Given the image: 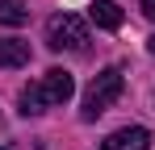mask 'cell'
<instances>
[{"label":"cell","mask_w":155,"mask_h":150,"mask_svg":"<svg viewBox=\"0 0 155 150\" xmlns=\"http://www.w3.org/2000/svg\"><path fill=\"white\" fill-rule=\"evenodd\" d=\"M71 92H76L71 71L54 67V71H46L38 83L21 88V113H42L46 104H67V100H71Z\"/></svg>","instance_id":"cell-1"},{"label":"cell","mask_w":155,"mask_h":150,"mask_svg":"<svg viewBox=\"0 0 155 150\" xmlns=\"http://www.w3.org/2000/svg\"><path fill=\"white\" fill-rule=\"evenodd\" d=\"M122 88H126L122 71H117V67H105V71L88 83V92H84V121H97L105 108L122 96Z\"/></svg>","instance_id":"cell-2"},{"label":"cell","mask_w":155,"mask_h":150,"mask_svg":"<svg viewBox=\"0 0 155 150\" xmlns=\"http://www.w3.org/2000/svg\"><path fill=\"white\" fill-rule=\"evenodd\" d=\"M46 42L54 50H84L88 46V25L76 13H54L51 25H46Z\"/></svg>","instance_id":"cell-3"},{"label":"cell","mask_w":155,"mask_h":150,"mask_svg":"<svg viewBox=\"0 0 155 150\" xmlns=\"http://www.w3.org/2000/svg\"><path fill=\"white\" fill-rule=\"evenodd\" d=\"M151 146V133L143 125H126V129H113L101 142V150H147Z\"/></svg>","instance_id":"cell-4"},{"label":"cell","mask_w":155,"mask_h":150,"mask_svg":"<svg viewBox=\"0 0 155 150\" xmlns=\"http://www.w3.org/2000/svg\"><path fill=\"white\" fill-rule=\"evenodd\" d=\"M25 63H29V42L0 38V67H25Z\"/></svg>","instance_id":"cell-5"},{"label":"cell","mask_w":155,"mask_h":150,"mask_svg":"<svg viewBox=\"0 0 155 150\" xmlns=\"http://www.w3.org/2000/svg\"><path fill=\"white\" fill-rule=\"evenodd\" d=\"M88 17L101 25V29H122V8L113 0H92L88 4Z\"/></svg>","instance_id":"cell-6"},{"label":"cell","mask_w":155,"mask_h":150,"mask_svg":"<svg viewBox=\"0 0 155 150\" xmlns=\"http://www.w3.org/2000/svg\"><path fill=\"white\" fill-rule=\"evenodd\" d=\"M25 8L17 4V0H0V25H25Z\"/></svg>","instance_id":"cell-7"},{"label":"cell","mask_w":155,"mask_h":150,"mask_svg":"<svg viewBox=\"0 0 155 150\" xmlns=\"http://www.w3.org/2000/svg\"><path fill=\"white\" fill-rule=\"evenodd\" d=\"M143 13H147V17L155 21V0H143Z\"/></svg>","instance_id":"cell-8"},{"label":"cell","mask_w":155,"mask_h":150,"mask_svg":"<svg viewBox=\"0 0 155 150\" xmlns=\"http://www.w3.org/2000/svg\"><path fill=\"white\" fill-rule=\"evenodd\" d=\"M147 50H151V54H155V33H151V38H147Z\"/></svg>","instance_id":"cell-9"}]
</instances>
